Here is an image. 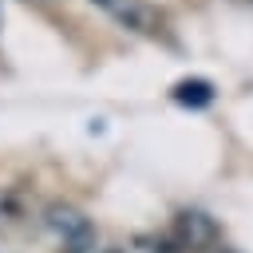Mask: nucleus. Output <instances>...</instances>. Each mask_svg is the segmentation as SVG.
I'll return each mask as SVG.
<instances>
[{
    "label": "nucleus",
    "instance_id": "6",
    "mask_svg": "<svg viewBox=\"0 0 253 253\" xmlns=\"http://www.w3.org/2000/svg\"><path fill=\"white\" fill-rule=\"evenodd\" d=\"M95 253H126V249H119V245H99Z\"/></svg>",
    "mask_w": 253,
    "mask_h": 253
},
{
    "label": "nucleus",
    "instance_id": "2",
    "mask_svg": "<svg viewBox=\"0 0 253 253\" xmlns=\"http://www.w3.org/2000/svg\"><path fill=\"white\" fill-rule=\"evenodd\" d=\"M91 4H99L119 28L134 32V36H150V40L166 36V16L150 0H91Z\"/></svg>",
    "mask_w": 253,
    "mask_h": 253
},
{
    "label": "nucleus",
    "instance_id": "5",
    "mask_svg": "<svg viewBox=\"0 0 253 253\" xmlns=\"http://www.w3.org/2000/svg\"><path fill=\"white\" fill-rule=\"evenodd\" d=\"M146 253H182V249H178V245H174V241H170V233H166V237H154V241H150V249H146Z\"/></svg>",
    "mask_w": 253,
    "mask_h": 253
},
{
    "label": "nucleus",
    "instance_id": "1",
    "mask_svg": "<svg viewBox=\"0 0 253 253\" xmlns=\"http://www.w3.org/2000/svg\"><path fill=\"white\" fill-rule=\"evenodd\" d=\"M43 233L55 245V253H95L99 249L95 221L67 202H51L43 210Z\"/></svg>",
    "mask_w": 253,
    "mask_h": 253
},
{
    "label": "nucleus",
    "instance_id": "3",
    "mask_svg": "<svg viewBox=\"0 0 253 253\" xmlns=\"http://www.w3.org/2000/svg\"><path fill=\"white\" fill-rule=\"evenodd\" d=\"M170 241L182 249V253H210L217 241H221V229L210 213L202 210H182L170 225Z\"/></svg>",
    "mask_w": 253,
    "mask_h": 253
},
{
    "label": "nucleus",
    "instance_id": "4",
    "mask_svg": "<svg viewBox=\"0 0 253 253\" xmlns=\"http://www.w3.org/2000/svg\"><path fill=\"white\" fill-rule=\"evenodd\" d=\"M170 95L182 107H210L213 103V83L210 79H182V83H174Z\"/></svg>",
    "mask_w": 253,
    "mask_h": 253
}]
</instances>
